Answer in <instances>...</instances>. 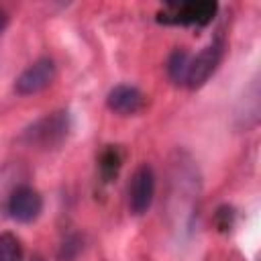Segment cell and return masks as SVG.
<instances>
[{
	"mask_svg": "<svg viewBox=\"0 0 261 261\" xmlns=\"http://www.w3.org/2000/svg\"><path fill=\"white\" fill-rule=\"evenodd\" d=\"M41 212H43V196L39 194V190H35L27 181L18 184L8 198L6 214L16 222L29 224V222L37 220L41 216Z\"/></svg>",
	"mask_w": 261,
	"mask_h": 261,
	"instance_id": "obj_7",
	"label": "cell"
},
{
	"mask_svg": "<svg viewBox=\"0 0 261 261\" xmlns=\"http://www.w3.org/2000/svg\"><path fill=\"white\" fill-rule=\"evenodd\" d=\"M234 222H237V210L232 206L222 204V206L216 208V212H214V224H216V228L220 232H228L234 226Z\"/></svg>",
	"mask_w": 261,
	"mask_h": 261,
	"instance_id": "obj_14",
	"label": "cell"
},
{
	"mask_svg": "<svg viewBox=\"0 0 261 261\" xmlns=\"http://www.w3.org/2000/svg\"><path fill=\"white\" fill-rule=\"evenodd\" d=\"M200 171L196 161L186 153L177 151L171 159L169 167V214L173 218V226L179 230H192L196 210H198V198H200Z\"/></svg>",
	"mask_w": 261,
	"mask_h": 261,
	"instance_id": "obj_1",
	"label": "cell"
},
{
	"mask_svg": "<svg viewBox=\"0 0 261 261\" xmlns=\"http://www.w3.org/2000/svg\"><path fill=\"white\" fill-rule=\"evenodd\" d=\"M190 51L184 49V47H177L169 53L167 57V63H165V69H167V75L169 80L175 84V86H184L186 84V75H188V67H190Z\"/></svg>",
	"mask_w": 261,
	"mask_h": 261,
	"instance_id": "obj_11",
	"label": "cell"
},
{
	"mask_svg": "<svg viewBox=\"0 0 261 261\" xmlns=\"http://www.w3.org/2000/svg\"><path fill=\"white\" fill-rule=\"evenodd\" d=\"M124 163V151L118 145H106L98 157V173L104 184H110L118 177V171Z\"/></svg>",
	"mask_w": 261,
	"mask_h": 261,
	"instance_id": "obj_10",
	"label": "cell"
},
{
	"mask_svg": "<svg viewBox=\"0 0 261 261\" xmlns=\"http://www.w3.org/2000/svg\"><path fill=\"white\" fill-rule=\"evenodd\" d=\"M24 179H27V171L20 163L8 161L0 167V218L6 214V206H8V198L12 190Z\"/></svg>",
	"mask_w": 261,
	"mask_h": 261,
	"instance_id": "obj_9",
	"label": "cell"
},
{
	"mask_svg": "<svg viewBox=\"0 0 261 261\" xmlns=\"http://www.w3.org/2000/svg\"><path fill=\"white\" fill-rule=\"evenodd\" d=\"M0 261H24V249L16 234L0 232Z\"/></svg>",
	"mask_w": 261,
	"mask_h": 261,
	"instance_id": "obj_12",
	"label": "cell"
},
{
	"mask_svg": "<svg viewBox=\"0 0 261 261\" xmlns=\"http://www.w3.org/2000/svg\"><path fill=\"white\" fill-rule=\"evenodd\" d=\"M218 12V2L214 0H190V2H169L157 12V20L175 27H208Z\"/></svg>",
	"mask_w": 261,
	"mask_h": 261,
	"instance_id": "obj_3",
	"label": "cell"
},
{
	"mask_svg": "<svg viewBox=\"0 0 261 261\" xmlns=\"http://www.w3.org/2000/svg\"><path fill=\"white\" fill-rule=\"evenodd\" d=\"M106 106L118 116H133L145 108V94L135 86L118 84L108 92Z\"/></svg>",
	"mask_w": 261,
	"mask_h": 261,
	"instance_id": "obj_8",
	"label": "cell"
},
{
	"mask_svg": "<svg viewBox=\"0 0 261 261\" xmlns=\"http://www.w3.org/2000/svg\"><path fill=\"white\" fill-rule=\"evenodd\" d=\"M155 186H157V177L155 171L149 163H141L128 181V210L135 216L145 214L155 198Z\"/></svg>",
	"mask_w": 261,
	"mask_h": 261,
	"instance_id": "obj_5",
	"label": "cell"
},
{
	"mask_svg": "<svg viewBox=\"0 0 261 261\" xmlns=\"http://www.w3.org/2000/svg\"><path fill=\"white\" fill-rule=\"evenodd\" d=\"M8 22H10V16H8V12L0 6V35L6 31V27H8Z\"/></svg>",
	"mask_w": 261,
	"mask_h": 261,
	"instance_id": "obj_15",
	"label": "cell"
},
{
	"mask_svg": "<svg viewBox=\"0 0 261 261\" xmlns=\"http://www.w3.org/2000/svg\"><path fill=\"white\" fill-rule=\"evenodd\" d=\"M71 130V116L67 110H53L43 114L41 118L33 120L29 126L22 128L18 135V143L29 149L51 151L59 149Z\"/></svg>",
	"mask_w": 261,
	"mask_h": 261,
	"instance_id": "obj_2",
	"label": "cell"
},
{
	"mask_svg": "<svg viewBox=\"0 0 261 261\" xmlns=\"http://www.w3.org/2000/svg\"><path fill=\"white\" fill-rule=\"evenodd\" d=\"M57 75V65L51 57H39L29 67L20 71V75L14 80V92L18 96H33L43 92L53 84Z\"/></svg>",
	"mask_w": 261,
	"mask_h": 261,
	"instance_id": "obj_6",
	"label": "cell"
},
{
	"mask_svg": "<svg viewBox=\"0 0 261 261\" xmlns=\"http://www.w3.org/2000/svg\"><path fill=\"white\" fill-rule=\"evenodd\" d=\"M84 251V237L80 232H69L57 247V261H75Z\"/></svg>",
	"mask_w": 261,
	"mask_h": 261,
	"instance_id": "obj_13",
	"label": "cell"
},
{
	"mask_svg": "<svg viewBox=\"0 0 261 261\" xmlns=\"http://www.w3.org/2000/svg\"><path fill=\"white\" fill-rule=\"evenodd\" d=\"M31 261H45V259H43L41 255H33V257H31Z\"/></svg>",
	"mask_w": 261,
	"mask_h": 261,
	"instance_id": "obj_16",
	"label": "cell"
},
{
	"mask_svg": "<svg viewBox=\"0 0 261 261\" xmlns=\"http://www.w3.org/2000/svg\"><path fill=\"white\" fill-rule=\"evenodd\" d=\"M224 49H226V41L222 37H216L202 51H198L196 55H192L184 86L190 88V90L202 88L214 75V71L218 69V65H220V61L224 57Z\"/></svg>",
	"mask_w": 261,
	"mask_h": 261,
	"instance_id": "obj_4",
	"label": "cell"
}]
</instances>
